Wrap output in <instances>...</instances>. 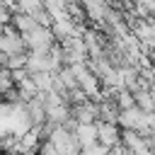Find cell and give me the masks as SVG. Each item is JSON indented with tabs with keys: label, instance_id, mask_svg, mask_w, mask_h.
Listing matches in <instances>:
<instances>
[{
	"label": "cell",
	"instance_id": "obj_8",
	"mask_svg": "<svg viewBox=\"0 0 155 155\" xmlns=\"http://www.w3.org/2000/svg\"><path fill=\"white\" fill-rule=\"evenodd\" d=\"M31 80L39 92H51L56 85V73H31Z\"/></svg>",
	"mask_w": 155,
	"mask_h": 155
},
{
	"label": "cell",
	"instance_id": "obj_9",
	"mask_svg": "<svg viewBox=\"0 0 155 155\" xmlns=\"http://www.w3.org/2000/svg\"><path fill=\"white\" fill-rule=\"evenodd\" d=\"M133 97H136V104H138L140 109H145V111H155V97H153V92H150L148 87L133 92Z\"/></svg>",
	"mask_w": 155,
	"mask_h": 155
},
{
	"label": "cell",
	"instance_id": "obj_6",
	"mask_svg": "<svg viewBox=\"0 0 155 155\" xmlns=\"http://www.w3.org/2000/svg\"><path fill=\"white\" fill-rule=\"evenodd\" d=\"M73 133H75V138L80 140L82 148H90V145L97 143V121L94 124H78V128Z\"/></svg>",
	"mask_w": 155,
	"mask_h": 155
},
{
	"label": "cell",
	"instance_id": "obj_7",
	"mask_svg": "<svg viewBox=\"0 0 155 155\" xmlns=\"http://www.w3.org/2000/svg\"><path fill=\"white\" fill-rule=\"evenodd\" d=\"M12 24H15V29L17 31H22V34H27V31H31L34 27H36V19L29 15V12H12V19H10Z\"/></svg>",
	"mask_w": 155,
	"mask_h": 155
},
{
	"label": "cell",
	"instance_id": "obj_2",
	"mask_svg": "<svg viewBox=\"0 0 155 155\" xmlns=\"http://www.w3.org/2000/svg\"><path fill=\"white\" fill-rule=\"evenodd\" d=\"M0 51L5 56H17V53H24L27 51V44H24V34L15 29V24H5L2 27V34H0Z\"/></svg>",
	"mask_w": 155,
	"mask_h": 155
},
{
	"label": "cell",
	"instance_id": "obj_5",
	"mask_svg": "<svg viewBox=\"0 0 155 155\" xmlns=\"http://www.w3.org/2000/svg\"><path fill=\"white\" fill-rule=\"evenodd\" d=\"M80 5H82V10H85V15H87L90 19H94V22H102V19L107 17V12H109L107 0H80Z\"/></svg>",
	"mask_w": 155,
	"mask_h": 155
},
{
	"label": "cell",
	"instance_id": "obj_4",
	"mask_svg": "<svg viewBox=\"0 0 155 155\" xmlns=\"http://www.w3.org/2000/svg\"><path fill=\"white\" fill-rule=\"evenodd\" d=\"M97 140L107 148H114L121 143V126L109 121H97Z\"/></svg>",
	"mask_w": 155,
	"mask_h": 155
},
{
	"label": "cell",
	"instance_id": "obj_1",
	"mask_svg": "<svg viewBox=\"0 0 155 155\" xmlns=\"http://www.w3.org/2000/svg\"><path fill=\"white\" fill-rule=\"evenodd\" d=\"M24 44H27V48L34 51V53H48V51L53 48V44H56V34H53L51 27L36 24L31 31L24 34Z\"/></svg>",
	"mask_w": 155,
	"mask_h": 155
},
{
	"label": "cell",
	"instance_id": "obj_13",
	"mask_svg": "<svg viewBox=\"0 0 155 155\" xmlns=\"http://www.w3.org/2000/svg\"><path fill=\"white\" fill-rule=\"evenodd\" d=\"M5 70H7V68H5V65H2V63H0V75H2V73H5Z\"/></svg>",
	"mask_w": 155,
	"mask_h": 155
},
{
	"label": "cell",
	"instance_id": "obj_3",
	"mask_svg": "<svg viewBox=\"0 0 155 155\" xmlns=\"http://www.w3.org/2000/svg\"><path fill=\"white\" fill-rule=\"evenodd\" d=\"M119 126L143 133V131H148V111L140 109L138 104H133V107H128V109H121V111H119Z\"/></svg>",
	"mask_w": 155,
	"mask_h": 155
},
{
	"label": "cell",
	"instance_id": "obj_10",
	"mask_svg": "<svg viewBox=\"0 0 155 155\" xmlns=\"http://www.w3.org/2000/svg\"><path fill=\"white\" fill-rule=\"evenodd\" d=\"M114 99H116L119 109H128V107H133V104H136V97H133V92H131V90H126V87H124V90H119Z\"/></svg>",
	"mask_w": 155,
	"mask_h": 155
},
{
	"label": "cell",
	"instance_id": "obj_12",
	"mask_svg": "<svg viewBox=\"0 0 155 155\" xmlns=\"http://www.w3.org/2000/svg\"><path fill=\"white\" fill-rule=\"evenodd\" d=\"M0 63L5 65V53H2V51H0Z\"/></svg>",
	"mask_w": 155,
	"mask_h": 155
},
{
	"label": "cell",
	"instance_id": "obj_11",
	"mask_svg": "<svg viewBox=\"0 0 155 155\" xmlns=\"http://www.w3.org/2000/svg\"><path fill=\"white\" fill-rule=\"evenodd\" d=\"M5 68H7V70H19V68H27V53L5 56Z\"/></svg>",
	"mask_w": 155,
	"mask_h": 155
}]
</instances>
